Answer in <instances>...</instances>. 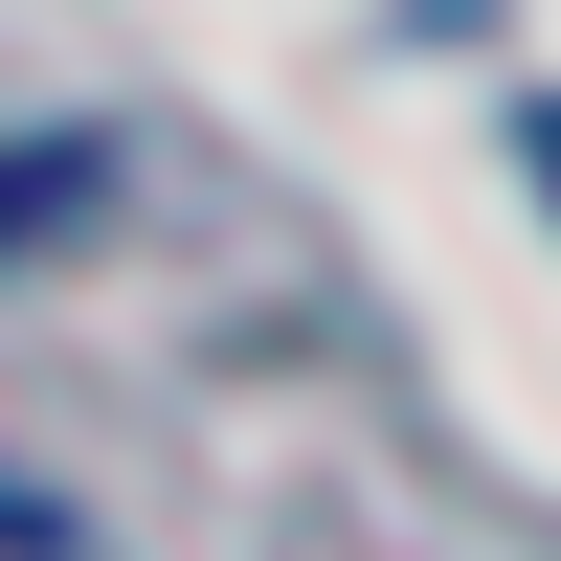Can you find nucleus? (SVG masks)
Listing matches in <instances>:
<instances>
[{
    "instance_id": "nucleus-1",
    "label": "nucleus",
    "mask_w": 561,
    "mask_h": 561,
    "mask_svg": "<svg viewBox=\"0 0 561 561\" xmlns=\"http://www.w3.org/2000/svg\"><path fill=\"white\" fill-rule=\"evenodd\" d=\"M90 203H113V158H90V135H0V270H45Z\"/></svg>"
},
{
    "instance_id": "nucleus-2",
    "label": "nucleus",
    "mask_w": 561,
    "mask_h": 561,
    "mask_svg": "<svg viewBox=\"0 0 561 561\" xmlns=\"http://www.w3.org/2000/svg\"><path fill=\"white\" fill-rule=\"evenodd\" d=\"M517 158H539V203H561V113H539V135H517Z\"/></svg>"
}]
</instances>
